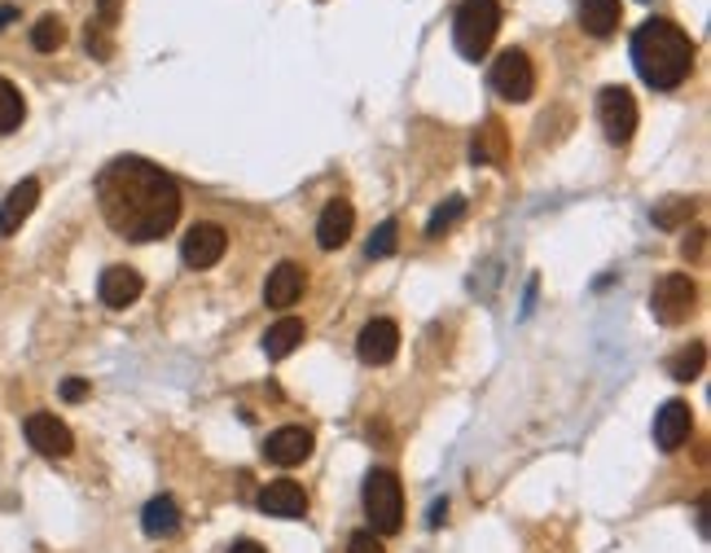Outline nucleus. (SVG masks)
<instances>
[{
    "label": "nucleus",
    "instance_id": "obj_12",
    "mask_svg": "<svg viewBox=\"0 0 711 553\" xmlns=\"http://www.w3.org/2000/svg\"><path fill=\"white\" fill-rule=\"evenodd\" d=\"M259 510L268 519H303L308 514V492L295 483V479H272L264 492H259Z\"/></svg>",
    "mask_w": 711,
    "mask_h": 553
},
{
    "label": "nucleus",
    "instance_id": "obj_6",
    "mask_svg": "<svg viewBox=\"0 0 711 553\" xmlns=\"http://www.w3.org/2000/svg\"><path fill=\"white\" fill-rule=\"evenodd\" d=\"M492 93L505 98V102H532L536 93V71H532V58L523 49H505L496 62H492Z\"/></svg>",
    "mask_w": 711,
    "mask_h": 553
},
{
    "label": "nucleus",
    "instance_id": "obj_16",
    "mask_svg": "<svg viewBox=\"0 0 711 553\" xmlns=\"http://www.w3.org/2000/svg\"><path fill=\"white\" fill-rule=\"evenodd\" d=\"M303 295V268L299 264H277L272 273H268V281H264V304L268 308H290L295 299Z\"/></svg>",
    "mask_w": 711,
    "mask_h": 553
},
{
    "label": "nucleus",
    "instance_id": "obj_11",
    "mask_svg": "<svg viewBox=\"0 0 711 553\" xmlns=\"http://www.w3.org/2000/svg\"><path fill=\"white\" fill-rule=\"evenodd\" d=\"M690 431H694V409H690L686 400H668V404L655 413V443H659L663 452H677L681 443L690 440Z\"/></svg>",
    "mask_w": 711,
    "mask_h": 553
},
{
    "label": "nucleus",
    "instance_id": "obj_27",
    "mask_svg": "<svg viewBox=\"0 0 711 553\" xmlns=\"http://www.w3.org/2000/svg\"><path fill=\"white\" fill-rule=\"evenodd\" d=\"M681 216H690V203H686V198H668V207H659V212H655V224L672 228V224L681 221Z\"/></svg>",
    "mask_w": 711,
    "mask_h": 553
},
{
    "label": "nucleus",
    "instance_id": "obj_14",
    "mask_svg": "<svg viewBox=\"0 0 711 553\" xmlns=\"http://www.w3.org/2000/svg\"><path fill=\"white\" fill-rule=\"evenodd\" d=\"M264 457L272 461V465H299V461H308L312 457V431H303V427H281V431H272L268 443H264Z\"/></svg>",
    "mask_w": 711,
    "mask_h": 553
},
{
    "label": "nucleus",
    "instance_id": "obj_32",
    "mask_svg": "<svg viewBox=\"0 0 711 553\" xmlns=\"http://www.w3.org/2000/svg\"><path fill=\"white\" fill-rule=\"evenodd\" d=\"M229 553H268V550H264L259 541H237V545H234Z\"/></svg>",
    "mask_w": 711,
    "mask_h": 553
},
{
    "label": "nucleus",
    "instance_id": "obj_26",
    "mask_svg": "<svg viewBox=\"0 0 711 553\" xmlns=\"http://www.w3.org/2000/svg\"><path fill=\"white\" fill-rule=\"evenodd\" d=\"M466 216V198H449L444 207H435V216L426 221V237H440L444 228H453V224Z\"/></svg>",
    "mask_w": 711,
    "mask_h": 553
},
{
    "label": "nucleus",
    "instance_id": "obj_17",
    "mask_svg": "<svg viewBox=\"0 0 711 553\" xmlns=\"http://www.w3.org/2000/svg\"><path fill=\"white\" fill-rule=\"evenodd\" d=\"M35 203H40V181H18L13 190H9V198H4V207H0V233L9 237V233H18L22 221L35 212Z\"/></svg>",
    "mask_w": 711,
    "mask_h": 553
},
{
    "label": "nucleus",
    "instance_id": "obj_20",
    "mask_svg": "<svg viewBox=\"0 0 711 553\" xmlns=\"http://www.w3.org/2000/svg\"><path fill=\"white\" fill-rule=\"evenodd\" d=\"M619 18H624V9H619V0H580V27L589 31V35H610L615 27H619Z\"/></svg>",
    "mask_w": 711,
    "mask_h": 553
},
{
    "label": "nucleus",
    "instance_id": "obj_30",
    "mask_svg": "<svg viewBox=\"0 0 711 553\" xmlns=\"http://www.w3.org/2000/svg\"><path fill=\"white\" fill-rule=\"evenodd\" d=\"M118 4H123V0H97V9H102V27L118 22Z\"/></svg>",
    "mask_w": 711,
    "mask_h": 553
},
{
    "label": "nucleus",
    "instance_id": "obj_15",
    "mask_svg": "<svg viewBox=\"0 0 711 553\" xmlns=\"http://www.w3.org/2000/svg\"><path fill=\"white\" fill-rule=\"evenodd\" d=\"M352 228H356L352 203L334 198V203H330V207L321 212V221H317V242H321V250H339V246H348Z\"/></svg>",
    "mask_w": 711,
    "mask_h": 553
},
{
    "label": "nucleus",
    "instance_id": "obj_13",
    "mask_svg": "<svg viewBox=\"0 0 711 553\" xmlns=\"http://www.w3.org/2000/svg\"><path fill=\"white\" fill-rule=\"evenodd\" d=\"M141 290H145V281H141V273L127 268V264H111V268L102 273V281H97V295H102L106 308H132V304L141 299Z\"/></svg>",
    "mask_w": 711,
    "mask_h": 553
},
{
    "label": "nucleus",
    "instance_id": "obj_29",
    "mask_svg": "<svg viewBox=\"0 0 711 553\" xmlns=\"http://www.w3.org/2000/svg\"><path fill=\"white\" fill-rule=\"evenodd\" d=\"M84 396H89V382H84V378H66V382H62V400L75 404V400H84Z\"/></svg>",
    "mask_w": 711,
    "mask_h": 553
},
{
    "label": "nucleus",
    "instance_id": "obj_25",
    "mask_svg": "<svg viewBox=\"0 0 711 553\" xmlns=\"http://www.w3.org/2000/svg\"><path fill=\"white\" fill-rule=\"evenodd\" d=\"M395 246H400V224L382 221L369 237V259H387V255H395Z\"/></svg>",
    "mask_w": 711,
    "mask_h": 553
},
{
    "label": "nucleus",
    "instance_id": "obj_24",
    "mask_svg": "<svg viewBox=\"0 0 711 553\" xmlns=\"http://www.w3.org/2000/svg\"><path fill=\"white\" fill-rule=\"evenodd\" d=\"M22 114H27V106H22V93L0 75V136L4 132H13L18 123H22Z\"/></svg>",
    "mask_w": 711,
    "mask_h": 553
},
{
    "label": "nucleus",
    "instance_id": "obj_2",
    "mask_svg": "<svg viewBox=\"0 0 711 553\" xmlns=\"http://www.w3.org/2000/svg\"><path fill=\"white\" fill-rule=\"evenodd\" d=\"M632 66H637L641 84H650L655 93H672L694 71V40L677 22L650 18L632 35Z\"/></svg>",
    "mask_w": 711,
    "mask_h": 553
},
{
    "label": "nucleus",
    "instance_id": "obj_31",
    "mask_svg": "<svg viewBox=\"0 0 711 553\" xmlns=\"http://www.w3.org/2000/svg\"><path fill=\"white\" fill-rule=\"evenodd\" d=\"M444 514H449V501H435V505H431V519H426V523H431V528H440V523H444Z\"/></svg>",
    "mask_w": 711,
    "mask_h": 553
},
{
    "label": "nucleus",
    "instance_id": "obj_5",
    "mask_svg": "<svg viewBox=\"0 0 711 553\" xmlns=\"http://www.w3.org/2000/svg\"><path fill=\"white\" fill-rule=\"evenodd\" d=\"M694 299H699V286L686 273H663L650 290V313L659 326H681V321H690Z\"/></svg>",
    "mask_w": 711,
    "mask_h": 553
},
{
    "label": "nucleus",
    "instance_id": "obj_3",
    "mask_svg": "<svg viewBox=\"0 0 711 553\" xmlns=\"http://www.w3.org/2000/svg\"><path fill=\"white\" fill-rule=\"evenodd\" d=\"M496 31H501V4L496 0H462V9L453 18V40H457V53L466 62L487 58Z\"/></svg>",
    "mask_w": 711,
    "mask_h": 553
},
{
    "label": "nucleus",
    "instance_id": "obj_22",
    "mask_svg": "<svg viewBox=\"0 0 711 553\" xmlns=\"http://www.w3.org/2000/svg\"><path fill=\"white\" fill-rule=\"evenodd\" d=\"M703 365H708V347H703V342H690L686 351H677V356L668 360V373H672L677 382H694V378L703 373Z\"/></svg>",
    "mask_w": 711,
    "mask_h": 553
},
{
    "label": "nucleus",
    "instance_id": "obj_18",
    "mask_svg": "<svg viewBox=\"0 0 711 553\" xmlns=\"http://www.w3.org/2000/svg\"><path fill=\"white\" fill-rule=\"evenodd\" d=\"M141 528L150 541H167L181 532V505L172 496H154L145 510H141Z\"/></svg>",
    "mask_w": 711,
    "mask_h": 553
},
{
    "label": "nucleus",
    "instance_id": "obj_10",
    "mask_svg": "<svg viewBox=\"0 0 711 553\" xmlns=\"http://www.w3.org/2000/svg\"><path fill=\"white\" fill-rule=\"evenodd\" d=\"M22 431H27V443H31L40 457H66V452L75 448V436H71L53 413H31V418L22 422Z\"/></svg>",
    "mask_w": 711,
    "mask_h": 553
},
{
    "label": "nucleus",
    "instance_id": "obj_1",
    "mask_svg": "<svg viewBox=\"0 0 711 553\" xmlns=\"http://www.w3.org/2000/svg\"><path fill=\"white\" fill-rule=\"evenodd\" d=\"M97 207L127 242H154L181 221V185L150 158H115L97 176Z\"/></svg>",
    "mask_w": 711,
    "mask_h": 553
},
{
    "label": "nucleus",
    "instance_id": "obj_7",
    "mask_svg": "<svg viewBox=\"0 0 711 553\" xmlns=\"http://www.w3.org/2000/svg\"><path fill=\"white\" fill-rule=\"evenodd\" d=\"M597 123L606 132V141L615 145H628L632 132H637V98L624 89V84H610L597 93Z\"/></svg>",
    "mask_w": 711,
    "mask_h": 553
},
{
    "label": "nucleus",
    "instance_id": "obj_9",
    "mask_svg": "<svg viewBox=\"0 0 711 553\" xmlns=\"http://www.w3.org/2000/svg\"><path fill=\"white\" fill-rule=\"evenodd\" d=\"M395 351H400V326L387 321V317L369 321V326L360 330V338H356V356H360L364 365H391Z\"/></svg>",
    "mask_w": 711,
    "mask_h": 553
},
{
    "label": "nucleus",
    "instance_id": "obj_21",
    "mask_svg": "<svg viewBox=\"0 0 711 553\" xmlns=\"http://www.w3.org/2000/svg\"><path fill=\"white\" fill-rule=\"evenodd\" d=\"M66 44V22L58 13H44L35 27H31V49L35 53H58Z\"/></svg>",
    "mask_w": 711,
    "mask_h": 553
},
{
    "label": "nucleus",
    "instance_id": "obj_4",
    "mask_svg": "<svg viewBox=\"0 0 711 553\" xmlns=\"http://www.w3.org/2000/svg\"><path fill=\"white\" fill-rule=\"evenodd\" d=\"M364 514H369V532L378 536H395L404 523V488L391 470H369L364 479Z\"/></svg>",
    "mask_w": 711,
    "mask_h": 553
},
{
    "label": "nucleus",
    "instance_id": "obj_19",
    "mask_svg": "<svg viewBox=\"0 0 711 553\" xmlns=\"http://www.w3.org/2000/svg\"><path fill=\"white\" fill-rule=\"evenodd\" d=\"M303 338H308V326H303L299 317H281L272 330L264 334V356H268V360H286Z\"/></svg>",
    "mask_w": 711,
    "mask_h": 553
},
{
    "label": "nucleus",
    "instance_id": "obj_33",
    "mask_svg": "<svg viewBox=\"0 0 711 553\" xmlns=\"http://www.w3.org/2000/svg\"><path fill=\"white\" fill-rule=\"evenodd\" d=\"M13 18H18V9H13V4H0V31H4Z\"/></svg>",
    "mask_w": 711,
    "mask_h": 553
},
{
    "label": "nucleus",
    "instance_id": "obj_28",
    "mask_svg": "<svg viewBox=\"0 0 711 553\" xmlns=\"http://www.w3.org/2000/svg\"><path fill=\"white\" fill-rule=\"evenodd\" d=\"M348 553H387V545H382L378 532H356L352 541H348Z\"/></svg>",
    "mask_w": 711,
    "mask_h": 553
},
{
    "label": "nucleus",
    "instance_id": "obj_23",
    "mask_svg": "<svg viewBox=\"0 0 711 553\" xmlns=\"http://www.w3.org/2000/svg\"><path fill=\"white\" fill-rule=\"evenodd\" d=\"M505 158V127L492 119L478 136H474V163H501Z\"/></svg>",
    "mask_w": 711,
    "mask_h": 553
},
{
    "label": "nucleus",
    "instance_id": "obj_8",
    "mask_svg": "<svg viewBox=\"0 0 711 553\" xmlns=\"http://www.w3.org/2000/svg\"><path fill=\"white\" fill-rule=\"evenodd\" d=\"M229 250V233L220 224H194L185 237H181V259L189 268H216Z\"/></svg>",
    "mask_w": 711,
    "mask_h": 553
}]
</instances>
